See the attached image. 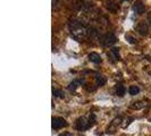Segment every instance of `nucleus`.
Returning <instances> with one entry per match:
<instances>
[{
  "label": "nucleus",
  "instance_id": "obj_5",
  "mask_svg": "<svg viewBox=\"0 0 151 136\" xmlns=\"http://www.w3.org/2000/svg\"><path fill=\"white\" fill-rule=\"evenodd\" d=\"M133 10L137 15H143L145 13V6L142 2V0H136L134 2V5H133Z\"/></svg>",
  "mask_w": 151,
  "mask_h": 136
},
{
  "label": "nucleus",
  "instance_id": "obj_10",
  "mask_svg": "<svg viewBox=\"0 0 151 136\" xmlns=\"http://www.w3.org/2000/svg\"><path fill=\"white\" fill-rule=\"evenodd\" d=\"M108 57L113 58L114 61L119 60V48H113L108 53Z\"/></svg>",
  "mask_w": 151,
  "mask_h": 136
},
{
  "label": "nucleus",
  "instance_id": "obj_12",
  "mask_svg": "<svg viewBox=\"0 0 151 136\" xmlns=\"http://www.w3.org/2000/svg\"><path fill=\"white\" fill-rule=\"evenodd\" d=\"M115 92H116V95H118V97H124V94H125V92H126V89H125L122 84H118V85H116V87H115Z\"/></svg>",
  "mask_w": 151,
  "mask_h": 136
},
{
  "label": "nucleus",
  "instance_id": "obj_13",
  "mask_svg": "<svg viewBox=\"0 0 151 136\" xmlns=\"http://www.w3.org/2000/svg\"><path fill=\"white\" fill-rule=\"evenodd\" d=\"M145 107H147V102L145 101H137V102L132 103L131 108L132 109H136V110H140V109H143Z\"/></svg>",
  "mask_w": 151,
  "mask_h": 136
},
{
  "label": "nucleus",
  "instance_id": "obj_8",
  "mask_svg": "<svg viewBox=\"0 0 151 136\" xmlns=\"http://www.w3.org/2000/svg\"><path fill=\"white\" fill-rule=\"evenodd\" d=\"M122 122V118L121 117H117V118H115L113 121H111V124L109 125V127H108V129H107V133H115L116 130H117V128H118V126L121 125Z\"/></svg>",
  "mask_w": 151,
  "mask_h": 136
},
{
  "label": "nucleus",
  "instance_id": "obj_16",
  "mask_svg": "<svg viewBox=\"0 0 151 136\" xmlns=\"http://www.w3.org/2000/svg\"><path fill=\"white\" fill-rule=\"evenodd\" d=\"M125 38H126V40L129 41L131 44H135L136 42H137L136 38H134V37H133V35H131V34H126V37H125Z\"/></svg>",
  "mask_w": 151,
  "mask_h": 136
},
{
  "label": "nucleus",
  "instance_id": "obj_20",
  "mask_svg": "<svg viewBox=\"0 0 151 136\" xmlns=\"http://www.w3.org/2000/svg\"><path fill=\"white\" fill-rule=\"evenodd\" d=\"M123 1H127V0H123Z\"/></svg>",
  "mask_w": 151,
  "mask_h": 136
},
{
  "label": "nucleus",
  "instance_id": "obj_4",
  "mask_svg": "<svg viewBox=\"0 0 151 136\" xmlns=\"http://www.w3.org/2000/svg\"><path fill=\"white\" fill-rule=\"evenodd\" d=\"M68 124L67 121L65 120L64 118L61 117H56V118H52V128L53 129H60L63 127H66Z\"/></svg>",
  "mask_w": 151,
  "mask_h": 136
},
{
  "label": "nucleus",
  "instance_id": "obj_3",
  "mask_svg": "<svg viewBox=\"0 0 151 136\" xmlns=\"http://www.w3.org/2000/svg\"><path fill=\"white\" fill-rule=\"evenodd\" d=\"M117 42V38L115 37V34L109 32L104 34L101 38H100V43L104 45V47H111Z\"/></svg>",
  "mask_w": 151,
  "mask_h": 136
},
{
  "label": "nucleus",
  "instance_id": "obj_14",
  "mask_svg": "<svg viewBox=\"0 0 151 136\" xmlns=\"http://www.w3.org/2000/svg\"><path fill=\"white\" fill-rule=\"evenodd\" d=\"M96 83L98 86H104L106 84V77L102 75H97L96 76Z\"/></svg>",
  "mask_w": 151,
  "mask_h": 136
},
{
  "label": "nucleus",
  "instance_id": "obj_19",
  "mask_svg": "<svg viewBox=\"0 0 151 136\" xmlns=\"http://www.w3.org/2000/svg\"><path fill=\"white\" fill-rule=\"evenodd\" d=\"M59 136H72L70 134H68V133H66V134H60Z\"/></svg>",
  "mask_w": 151,
  "mask_h": 136
},
{
  "label": "nucleus",
  "instance_id": "obj_7",
  "mask_svg": "<svg viewBox=\"0 0 151 136\" xmlns=\"http://www.w3.org/2000/svg\"><path fill=\"white\" fill-rule=\"evenodd\" d=\"M104 5H105V7L110 11V13H117L118 11V5L114 1V0H105L104 1Z\"/></svg>",
  "mask_w": 151,
  "mask_h": 136
},
{
  "label": "nucleus",
  "instance_id": "obj_9",
  "mask_svg": "<svg viewBox=\"0 0 151 136\" xmlns=\"http://www.w3.org/2000/svg\"><path fill=\"white\" fill-rule=\"evenodd\" d=\"M84 83V81L82 78H77V79H74L73 82H70L69 85H68V90L70 91V92H74V91L78 87V86H81L82 84Z\"/></svg>",
  "mask_w": 151,
  "mask_h": 136
},
{
  "label": "nucleus",
  "instance_id": "obj_18",
  "mask_svg": "<svg viewBox=\"0 0 151 136\" xmlns=\"http://www.w3.org/2000/svg\"><path fill=\"white\" fill-rule=\"evenodd\" d=\"M148 23H149V25L151 26V11L148 14Z\"/></svg>",
  "mask_w": 151,
  "mask_h": 136
},
{
  "label": "nucleus",
  "instance_id": "obj_1",
  "mask_svg": "<svg viewBox=\"0 0 151 136\" xmlns=\"http://www.w3.org/2000/svg\"><path fill=\"white\" fill-rule=\"evenodd\" d=\"M68 27L72 37L77 41H83L89 35V29H86V26L83 25L80 21H76V19L70 21L68 24Z\"/></svg>",
  "mask_w": 151,
  "mask_h": 136
},
{
  "label": "nucleus",
  "instance_id": "obj_17",
  "mask_svg": "<svg viewBox=\"0 0 151 136\" xmlns=\"http://www.w3.org/2000/svg\"><path fill=\"white\" fill-rule=\"evenodd\" d=\"M52 93H53V95H55L56 98H64V93H63V91H61V90L53 89Z\"/></svg>",
  "mask_w": 151,
  "mask_h": 136
},
{
  "label": "nucleus",
  "instance_id": "obj_15",
  "mask_svg": "<svg viewBox=\"0 0 151 136\" xmlns=\"http://www.w3.org/2000/svg\"><path fill=\"white\" fill-rule=\"evenodd\" d=\"M139 92H140V89H139V86H136V85H132V86H129V93L131 94V95H136Z\"/></svg>",
  "mask_w": 151,
  "mask_h": 136
},
{
  "label": "nucleus",
  "instance_id": "obj_11",
  "mask_svg": "<svg viewBox=\"0 0 151 136\" xmlns=\"http://www.w3.org/2000/svg\"><path fill=\"white\" fill-rule=\"evenodd\" d=\"M89 60L92 61V62H94V64H100L102 59H101V57H100V54H98L97 52H91L89 54Z\"/></svg>",
  "mask_w": 151,
  "mask_h": 136
},
{
  "label": "nucleus",
  "instance_id": "obj_6",
  "mask_svg": "<svg viewBox=\"0 0 151 136\" xmlns=\"http://www.w3.org/2000/svg\"><path fill=\"white\" fill-rule=\"evenodd\" d=\"M136 31H137V33L140 35L145 37L148 34V32H149V25H148V23L144 22V21L140 22L137 24V26H136Z\"/></svg>",
  "mask_w": 151,
  "mask_h": 136
},
{
  "label": "nucleus",
  "instance_id": "obj_2",
  "mask_svg": "<svg viewBox=\"0 0 151 136\" xmlns=\"http://www.w3.org/2000/svg\"><path fill=\"white\" fill-rule=\"evenodd\" d=\"M96 122V116L93 113H91L89 117H80L75 122V127L78 130H85L89 129L91 126H93V124Z\"/></svg>",
  "mask_w": 151,
  "mask_h": 136
}]
</instances>
